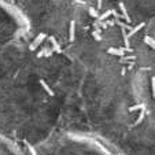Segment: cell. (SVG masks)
Here are the masks:
<instances>
[{"label": "cell", "mask_w": 155, "mask_h": 155, "mask_svg": "<svg viewBox=\"0 0 155 155\" xmlns=\"http://www.w3.org/2000/svg\"><path fill=\"white\" fill-rule=\"evenodd\" d=\"M0 155H15V152L11 150V147L2 139H0Z\"/></svg>", "instance_id": "2"}, {"label": "cell", "mask_w": 155, "mask_h": 155, "mask_svg": "<svg viewBox=\"0 0 155 155\" xmlns=\"http://www.w3.org/2000/svg\"><path fill=\"white\" fill-rule=\"evenodd\" d=\"M29 26L11 8L0 3V92L14 89L17 82L47 80L40 71L38 51L32 50Z\"/></svg>", "instance_id": "1"}]
</instances>
